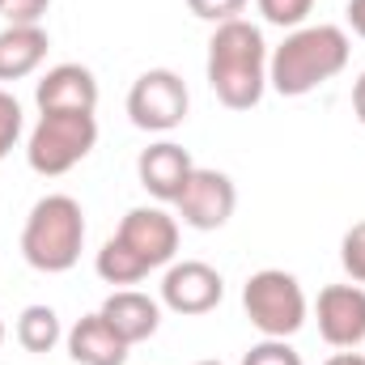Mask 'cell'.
<instances>
[{
	"instance_id": "obj_1",
	"label": "cell",
	"mask_w": 365,
	"mask_h": 365,
	"mask_svg": "<svg viewBox=\"0 0 365 365\" xmlns=\"http://www.w3.org/2000/svg\"><path fill=\"white\" fill-rule=\"evenodd\" d=\"M268 56L272 51L255 21H247V17L221 21L208 38V60H204V73H208L217 102L230 110L259 106V98L268 93Z\"/></svg>"
},
{
	"instance_id": "obj_2",
	"label": "cell",
	"mask_w": 365,
	"mask_h": 365,
	"mask_svg": "<svg viewBox=\"0 0 365 365\" xmlns=\"http://www.w3.org/2000/svg\"><path fill=\"white\" fill-rule=\"evenodd\" d=\"M349 56H353V38L344 26L331 21L297 26L268 56V90H276L280 98H306L319 86L336 81L349 68Z\"/></svg>"
},
{
	"instance_id": "obj_3",
	"label": "cell",
	"mask_w": 365,
	"mask_h": 365,
	"mask_svg": "<svg viewBox=\"0 0 365 365\" xmlns=\"http://www.w3.org/2000/svg\"><path fill=\"white\" fill-rule=\"evenodd\" d=\"M86 247V212L73 195H43L21 225V259L34 272L60 276L77 268Z\"/></svg>"
},
{
	"instance_id": "obj_4",
	"label": "cell",
	"mask_w": 365,
	"mask_h": 365,
	"mask_svg": "<svg viewBox=\"0 0 365 365\" xmlns=\"http://www.w3.org/2000/svg\"><path fill=\"white\" fill-rule=\"evenodd\" d=\"M93 145H98V119L90 110H47L38 115L26 140V162L34 175L60 179L90 158Z\"/></svg>"
},
{
	"instance_id": "obj_5",
	"label": "cell",
	"mask_w": 365,
	"mask_h": 365,
	"mask_svg": "<svg viewBox=\"0 0 365 365\" xmlns=\"http://www.w3.org/2000/svg\"><path fill=\"white\" fill-rule=\"evenodd\" d=\"M242 310L264 340H289L310 319V302L302 293V280L284 268H264V272L247 276Z\"/></svg>"
},
{
	"instance_id": "obj_6",
	"label": "cell",
	"mask_w": 365,
	"mask_h": 365,
	"mask_svg": "<svg viewBox=\"0 0 365 365\" xmlns=\"http://www.w3.org/2000/svg\"><path fill=\"white\" fill-rule=\"evenodd\" d=\"M191 110V93L175 68H149L132 81L128 90V119L140 128V132H175Z\"/></svg>"
},
{
	"instance_id": "obj_7",
	"label": "cell",
	"mask_w": 365,
	"mask_h": 365,
	"mask_svg": "<svg viewBox=\"0 0 365 365\" xmlns=\"http://www.w3.org/2000/svg\"><path fill=\"white\" fill-rule=\"evenodd\" d=\"M238 208V187L230 175L221 170H208V166H195L191 179L182 182L179 200H175V212L187 230H200V234H212L221 230Z\"/></svg>"
},
{
	"instance_id": "obj_8",
	"label": "cell",
	"mask_w": 365,
	"mask_h": 365,
	"mask_svg": "<svg viewBox=\"0 0 365 365\" xmlns=\"http://www.w3.org/2000/svg\"><path fill=\"white\" fill-rule=\"evenodd\" d=\"M115 238L128 247V251H136L145 264H149V272L153 268H170L175 264V255H179V217H170L166 208H128L123 212V221H119V230H115Z\"/></svg>"
},
{
	"instance_id": "obj_9",
	"label": "cell",
	"mask_w": 365,
	"mask_h": 365,
	"mask_svg": "<svg viewBox=\"0 0 365 365\" xmlns=\"http://www.w3.org/2000/svg\"><path fill=\"white\" fill-rule=\"evenodd\" d=\"M225 297V280L212 264L204 259H182V264H170L166 276H162V306L175 310L182 319H195V314H208L217 310Z\"/></svg>"
},
{
	"instance_id": "obj_10",
	"label": "cell",
	"mask_w": 365,
	"mask_h": 365,
	"mask_svg": "<svg viewBox=\"0 0 365 365\" xmlns=\"http://www.w3.org/2000/svg\"><path fill=\"white\" fill-rule=\"evenodd\" d=\"M319 336L331 349H357L365 344V284H327L314 302Z\"/></svg>"
},
{
	"instance_id": "obj_11",
	"label": "cell",
	"mask_w": 365,
	"mask_h": 365,
	"mask_svg": "<svg viewBox=\"0 0 365 365\" xmlns=\"http://www.w3.org/2000/svg\"><path fill=\"white\" fill-rule=\"evenodd\" d=\"M191 170H195L191 153L175 140H158V145L140 149V158H136V179L158 204H175L182 182L191 179Z\"/></svg>"
},
{
	"instance_id": "obj_12",
	"label": "cell",
	"mask_w": 365,
	"mask_h": 365,
	"mask_svg": "<svg viewBox=\"0 0 365 365\" xmlns=\"http://www.w3.org/2000/svg\"><path fill=\"white\" fill-rule=\"evenodd\" d=\"M38 115L47 110H98V77L86 64H56L38 77L34 86Z\"/></svg>"
},
{
	"instance_id": "obj_13",
	"label": "cell",
	"mask_w": 365,
	"mask_h": 365,
	"mask_svg": "<svg viewBox=\"0 0 365 365\" xmlns=\"http://www.w3.org/2000/svg\"><path fill=\"white\" fill-rule=\"evenodd\" d=\"M64 344H68V357L77 365H123L128 361V340L102 319V310L81 314L68 331H64Z\"/></svg>"
},
{
	"instance_id": "obj_14",
	"label": "cell",
	"mask_w": 365,
	"mask_h": 365,
	"mask_svg": "<svg viewBox=\"0 0 365 365\" xmlns=\"http://www.w3.org/2000/svg\"><path fill=\"white\" fill-rule=\"evenodd\" d=\"M102 319L128 340V344H145L158 336L162 327V302L140 293V289H115L106 302H102Z\"/></svg>"
},
{
	"instance_id": "obj_15",
	"label": "cell",
	"mask_w": 365,
	"mask_h": 365,
	"mask_svg": "<svg viewBox=\"0 0 365 365\" xmlns=\"http://www.w3.org/2000/svg\"><path fill=\"white\" fill-rule=\"evenodd\" d=\"M47 30L43 26H4L0 30V81H21L43 68L47 60Z\"/></svg>"
},
{
	"instance_id": "obj_16",
	"label": "cell",
	"mask_w": 365,
	"mask_h": 365,
	"mask_svg": "<svg viewBox=\"0 0 365 365\" xmlns=\"http://www.w3.org/2000/svg\"><path fill=\"white\" fill-rule=\"evenodd\" d=\"M93 268H98V276H102L106 284H115V289H132V284H140V280L149 276V264H145L136 251H128L115 234L102 242V251H98Z\"/></svg>"
},
{
	"instance_id": "obj_17",
	"label": "cell",
	"mask_w": 365,
	"mask_h": 365,
	"mask_svg": "<svg viewBox=\"0 0 365 365\" xmlns=\"http://www.w3.org/2000/svg\"><path fill=\"white\" fill-rule=\"evenodd\" d=\"M64 340V327H60V314L51 306H26L17 314V344L26 353H51L56 344Z\"/></svg>"
},
{
	"instance_id": "obj_18",
	"label": "cell",
	"mask_w": 365,
	"mask_h": 365,
	"mask_svg": "<svg viewBox=\"0 0 365 365\" xmlns=\"http://www.w3.org/2000/svg\"><path fill=\"white\" fill-rule=\"evenodd\" d=\"M255 4H259L264 21L280 26V30H297L310 17V9H314V0H255Z\"/></svg>"
},
{
	"instance_id": "obj_19",
	"label": "cell",
	"mask_w": 365,
	"mask_h": 365,
	"mask_svg": "<svg viewBox=\"0 0 365 365\" xmlns=\"http://www.w3.org/2000/svg\"><path fill=\"white\" fill-rule=\"evenodd\" d=\"M21 128H26V115H21V102L9 90H0V162L17 149L21 140Z\"/></svg>"
},
{
	"instance_id": "obj_20",
	"label": "cell",
	"mask_w": 365,
	"mask_h": 365,
	"mask_svg": "<svg viewBox=\"0 0 365 365\" xmlns=\"http://www.w3.org/2000/svg\"><path fill=\"white\" fill-rule=\"evenodd\" d=\"M242 365H302V353L289 340H259L242 353Z\"/></svg>"
},
{
	"instance_id": "obj_21",
	"label": "cell",
	"mask_w": 365,
	"mask_h": 365,
	"mask_svg": "<svg viewBox=\"0 0 365 365\" xmlns=\"http://www.w3.org/2000/svg\"><path fill=\"white\" fill-rule=\"evenodd\" d=\"M340 264L353 284H365V221H357L340 242Z\"/></svg>"
},
{
	"instance_id": "obj_22",
	"label": "cell",
	"mask_w": 365,
	"mask_h": 365,
	"mask_svg": "<svg viewBox=\"0 0 365 365\" xmlns=\"http://www.w3.org/2000/svg\"><path fill=\"white\" fill-rule=\"evenodd\" d=\"M47 9H51V0H0L4 26H43Z\"/></svg>"
},
{
	"instance_id": "obj_23",
	"label": "cell",
	"mask_w": 365,
	"mask_h": 365,
	"mask_svg": "<svg viewBox=\"0 0 365 365\" xmlns=\"http://www.w3.org/2000/svg\"><path fill=\"white\" fill-rule=\"evenodd\" d=\"M187 9H191L200 21H212V26H221V21H234V17H242L247 0H187Z\"/></svg>"
},
{
	"instance_id": "obj_24",
	"label": "cell",
	"mask_w": 365,
	"mask_h": 365,
	"mask_svg": "<svg viewBox=\"0 0 365 365\" xmlns=\"http://www.w3.org/2000/svg\"><path fill=\"white\" fill-rule=\"evenodd\" d=\"M344 17H349V30H353L357 38H365V0H349Z\"/></svg>"
},
{
	"instance_id": "obj_25",
	"label": "cell",
	"mask_w": 365,
	"mask_h": 365,
	"mask_svg": "<svg viewBox=\"0 0 365 365\" xmlns=\"http://www.w3.org/2000/svg\"><path fill=\"white\" fill-rule=\"evenodd\" d=\"M353 115H357V123L365 128V73L353 81Z\"/></svg>"
},
{
	"instance_id": "obj_26",
	"label": "cell",
	"mask_w": 365,
	"mask_h": 365,
	"mask_svg": "<svg viewBox=\"0 0 365 365\" xmlns=\"http://www.w3.org/2000/svg\"><path fill=\"white\" fill-rule=\"evenodd\" d=\"M323 365H365V353H357V349H340L336 357H327Z\"/></svg>"
},
{
	"instance_id": "obj_27",
	"label": "cell",
	"mask_w": 365,
	"mask_h": 365,
	"mask_svg": "<svg viewBox=\"0 0 365 365\" xmlns=\"http://www.w3.org/2000/svg\"><path fill=\"white\" fill-rule=\"evenodd\" d=\"M0 344H4V319H0Z\"/></svg>"
},
{
	"instance_id": "obj_28",
	"label": "cell",
	"mask_w": 365,
	"mask_h": 365,
	"mask_svg": "<svg viewBox=\"0 0 365 365\" xmlns=\"http://www.w3.org/2000/svg\"><path fill=\"white\" fill-rule=\"evenodd\" d=\"M195 365H221V361H195Z\"/></svg>"
}]
</instances>
